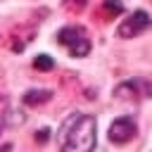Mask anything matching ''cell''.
<instances>
[{
    "label": "cell",
    "instance_id": "277c9868",
    "mask_svg": "<svg viewBox=\"0 0 152 152\" xmlns=\"http://www.w3.org/2000/svg\"><path fill=\"white\" fill-rule=\"evenodd\" d=\"M135 131H138V124H135L133 116H119L109 126V140L116 142V145H124L135 135Z\"/></svg>",
    "mask_w": 152,
    "mask_h": 152
},
{
    "label": "cell",
    "instance_id": "ba28073f",
    "mask_svg": "<svg viewBox=\"0 0 152 152\" xmlns=\"http://www.w3.org/2000/svg\"><path fill=\"white\" fill-rule=\"evenodd\" d=\"M48 138H50V131H48V128H43L40 133H36V140H40V142H45Z\"/></svg>",
    "mask_w": 152,
    "mask_h": 152
},
{
    "label": "cell",
    "instance_id": "52a82bcc",
    "mask_svg": "<svg viewBox=\"0 0 152 152\" xmlns=\"http://www.w3.org/2000/svg\"><path fill=\"white\" fill-rule=\"evenodd\" d=\"M104 10L109 14H121L124 12V5H121V0H104Z\"/></svg>",
    "mask_w": 152,
    "mask_h": 152
},
{
    "label": "cell",
    "instance_id": "6da1fadb",
    "mask_svg": "<svg viewBox=\"0 0 152 152\" xmlns=\"http://www.w3.org/2000/svg\"><path fill=\"white\" fill-rule=\"evenodd\" d=\"M95 116L74 112L69 114L57 131V152H93L97 142Z\"/></svg>",
    "mask_w": 152,
    "mask_h": 152
},
{
    "label": "cell",
    "instance_id": "8992f818",
    "mask_svg": "<svg viewBox=\"0 0 152 152\" xmlns=\"http://www.w3.org/2000/svg\"><path fill=\"white\" fill-rule=\"evenodd\" d=\"M33 66H36L38 71H50V69L55 66V62H52L50 55H38V57L33 59Z\"/></svg>",
    "mask_w": 152,
    "mask_h": 152
},
{
    "label": "cell",
    "instance_id": "7a4b0ae2",
    "mask_svg": "<svg viewBox=\"0 0 152 152\" xmlns=\"http://www.w3.org/2000/svg\"><path fill=\"white\" fill-rule=\"evenodd\" d=\"M57 43H62L71 57H86L90 52V38L83 26H64L57 31Z\"/></svg>",
    "mask_w": 152,
    "mask_h": 152
},
{
    "label": "cell",
    "instance_id": "5b68a950",
    "mask_svg": "<svg viewBox=\"0 0 152 152\" xmlns=\"http://www.w3.org/2000/svg\"><path fill=\"white\" fill-rule=\"evenodd\" d=\"M50 100H52V90H26L24 93V102L28 107H36V104H43Z\"/></svg>",
    "mask_w": 152,
    "mask_h": 152
},
{
    "label": "cell",
    "instance_id": "30bf717a",
    "mask_svg": "<svg viewBox=\"0 0 152 152\" xmlns=\"http://www.w3.org/2000/svg\"><path fill=\"white\" fill-rule=\"evenodd\" d=\"M2 128H5V114H0V133H2Z\"/></svg>",
    "mask_w": 152,
    "mask_h": 152
},
{
    "label": "cell",
    "instance_id": "9c48e42d",
    "mask_svg": "<svg viewBox=\"0 0 152 152\" xmlns=\"http://www.w3.org/2000/svg\"><path fill=\"white\" fill-rule=\"evenodd\" d=\"M74 2H76V10H81V7L86 5V0H66V5H69V7H74Z\"/></svg>",
    "mask_w": 152,
    "mask_h": 152
},
{
    "label": "cell",
    "instance_id": "3957f363",
    "mask_svg": "<svg viewBox=\"0 0 152 152\" xmlns=\"http://www.w3.org/2000/svg\"><path fill=\"white\" fill-rule=\"evenodd\" d=\"M152 26V19L145 10H135L133 14H128L119 26H116V36L119 38H135L140 33H145Z\"/></svg>",
    "mask_w": 152,
    "mask_h": 152
}]
</instances>
